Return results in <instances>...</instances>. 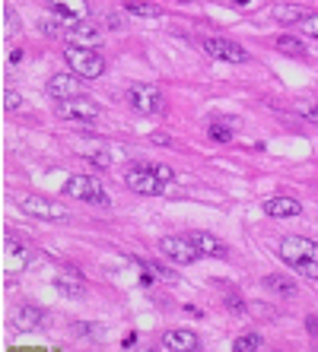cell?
<instances>
[{
	"label": "cell",
	"instance_id": "obj_1",
	"mask_svg": "<svg viewBox=\"0 0 318 352\" xmlns=\"http://www.w3.org/2000/svg\"><path fill=\"white\" fill-rule=\"evenodd\" d=\"M277 254H280V261H284L290 270H296L299 276L318 283V241L302 238V235H286L284 241H280V248H277Z\"/></svg>",
	"mask_w": 318,
	"mask_h": 352
},
{
	"label": "cell",
	"instance_id": "obj_2",
	"mask_svg": "<svg viewBox=\"0 0 318 352\" xmlns=\"http://www.w3.org/2000/svg\"><path fill=\"white\" fill-rule=\"evenodd\" d=\"M64 60H67L70 74H76L80 80H99V76L105 74V58H102L96 48L67 45V51H64Z\"/></svg>",
	"mask_w": 318,
	"mask_h": 352
},
{
	"label": "cell",
	"instance_id": "obj_3",
	"mask_svg": "<svg viewBox=\"0 0 318 352\" xmlns=\"http://www.w3.org/2000/svg\"><path fill=\"white\" fill-rule=\"evenodd\" d=\"M61 194L64 197H74V200H83V204H96V206H109V194L102 188L99 178L92 175H70L64 184H61Z\"/></svg>",
	"mask_w": 318,
	"mask_h": 352
},
{
	"label": "cell",
	"instance_id": "obj_4",
	"mask_svg": "<svg viewBox=\"0 0 318 352\" xmlns=\"http://www.w3.org/2000/svg\"><path fill=\"white\" fill-rule=\"evenodd\" d=\"M19 210L25 216H32V219H45V222H64L70 219V210L64 204H54L48 197H39V194H25L17 200Z\"/></svg>",
	"mask_w": 318,
	"mask_h": 352
},
{
	"label": "cell",
	"instance_id": "obj_5",
	"mask_svg": "<svg viewBox=\"0 0 318 352\" xmlns=\"http://www.w3.org/2000/svg\"><path fill=\"white\" fill-rule=\"evenodd\" d=\"M159 254L166 257V261L178 263V267H188L201 257V251L194 248V241L188 235H166L159 238Z\"/></svg>",
	"mask_w": 318,
	"mask_h": 352
},
{
	"label": "cell",
	"instance_id": "obj_6",
	"mask_svg": "<svg viewBox=\"0 0 318 352\" xmlns=\"http://www.w3.org/2000/svg\"><path fill=\"white\" fill-rule=\"evenodd\" d=\"M125 184L140 197H156V194H162V188H166L162 178L156 175V165H134V168H127Z\"/></svg>",
	"mask_w": 318,
	"mask_h": 352
},
{
	"label": "cell",
	"instance_id": "obj_7",
	"mask_svg": "<svg viewBox=\"0 0 318 352\" xmlns=\"http://www.w3.org/2000/svg\"><path fill=\"white\" fill-rule=\"evenodd\" d=\"M54 111H58V118H64V121H76V124H92V121H99V115H102L99 105H96L92 98H86V96L58 102Z\"/></svg>",
	"mask_w": 318,
	"mask_h": 352
},
{
	"label": "cell",
	"instance_id": "obj_8",
	"mask_svg": "<svg viewBox=\"0 0 318 352\" xmlns=\"http://www.w3.org/2000/svg\"><path fill=\"white\" fill-rule=\"evenodd\" d=\"M127 102H131V108L140 111V115H159V111L166 108L162 92H159L156 86H147V82H134V86L127 89Z\"/></svg>",
	"mask_w": 318,
	"mask_h": 352
},
{
	"label": "cell",
	"instance_id": "obj_9",
	"mask_svg": "<svg viewBox=\"0 0 318 352\" xmlns=\"http://www.w3.org/2000/svg\"><path fill=\"white\" fill-rule=\"evenodd\" d=\"M201 48L213 60H226V64H245L248 60V51L233 38H201Z\"/></svg>",
	"mask_w": 318,
	"mask_h": 352
},
{
	"label": "cell",
	"instance_id": "obj_10",
	"mask_svg": "<svg viewBox=\"0 0 318 352\" xmlns=\"http://www.w3.org/2000/svg\"><path fill=\"white\" fill-rule=\"evenodd\" d=\"M29 267V248L25 241H19L17 235H3V273L13 276V273H23Z\"/></svg>",
	"mask_w": 318,
	"mask_h": 352
},
{
	"label": "cell",
	"instance_id": "obj_11",
	"mask_svg": "<svg viewBox=\"0 0 318 352\" xmlns=\"http://www.w3.org/2000/svg\"><path fill=\"white\" fill-rule=\"evenodd\" d=\"M159 349L162 352H198L201 349V336L194 333V330H166V333L159 336Z\"/></svg>",
	"mask_w": 318,
	"mask_h": 352
},
{
	"label": "cell",
	"instance_id": "obj_12",
	"mask_svg": "<svg viewBox=\"0 0 318 352\" xmlns=\"http://www.w3.org/2000/svg\"><path fill=\"white\" fill-rule=\"evenodd\" d=\"M45 92H48V98H54V102H67V98L83 96V82H80L76 74H54L48 80V86H45Z\"/></svg>",
	"mask_w": 318,
	"mask_h": 352
},
{
	"label": "cell",
	"instance_id": "obj_13",
	"mask_svg": "<svg viewBox=\"0 0 318 352\" xmlns=\"http://www.w3.org/2000/svg\"><path fill=\"white\" fill-rule=\"evenodd\" d=\"M188 238H191L194 248L201 251V257H213V261H226V257H229L226 241H223V238H217V235H210V232H191Z\"/></svg>",
	"mask_w": 318,
	"mask_h": 352
},
{
	"label": "cell",
	"instance_id": "obj_14",
	"mask_svg": "<svg viewBox=\"0 0 318 352\" xmlns=\"http://www.w3.org/2000/svg\"><path fill=\"white\" fill-rule=\"evenodd\" d=\"M67 38H70V45H80V48H99L102 45L99 25L89 23V19H76V23L70 25Z\"/></svg>",
	"mask_w": 318,
	"mask_h": 352
},
{
	"label": "cell",
	"instance_id": "obj_15",
	"mask_svg": "<svg viewBox=\"0 0 318 352\" xmlns=\"http://www.w3.org/2000/svg\"><path fill=\"white\" fill-rule=\"evenodd\" d=\"M264 213L274 216V219H293V216L302 213V204L296 197H286V194H274L264 200Z\"/></svg>",
	"mask_w": 318,
	"mask_h": 352
},
{
	"label": "cell",
	"instance_id": "obj_16",
	"mask_svg": "<svg viewBox=\"0 0 318 352\" xmlns=\"http://www.w3.org/2000/svg\"><path fill=\"white\" fill-rule=\"evenodd\" d=\"M48 318L42 305H19V311L13 314V327L17 330H39Z\"/></svg>",
	"mask_w": 318,
	"mask_h": 352
},
{
	"label": "cell",
	"instance_id": "obj_17",
	"mask_svg": "<svg viewBox=\"0 0 318 352\" xmlns=\"http://www.w3.org/2000/svg\"><path fill=\"white\" fill-rule=\"evenodd\" d=\"M271 16L280 25H299L302 19L309 16V10L299 7V3H274V7H271Z\"/></svg>",
	"mask_w": 318,
	"mask_h": 352
},
{
	"label": "cell",
	"instance_id": "obj_18",
	"mask_svg": "<svg viewBox=\"0 0 318 352\" xmlns=\"http://www.w3.org/2000/svg\"><path fill=\"white\" fill-rule=\"evenodd\" d=\"M48 7L61 16L70 19H89V0H48Z\"/></svg>",
	"mask_w": 318,
	"mask_h": 352
},
{
	"label": "cell",
	"instance_id": "obj_19",
	"mask_svg": "<svg viewBox=\"0 0 318 352\" xmlns=\"http://www.w3.org/2000/svg\"><path fill=\"white\" fill-rule=\"evenodd\" d=\"M233 124H239L235 118H217V121H210L207 124V137L213 140V143H229L235 133Z\"/></svg>",
	"mask_w": 318,
	"mask_h": 352
},
{
	"label": "cell",
	"instance_id": "obj_20",
	"mask_svg": "<svg viewBox=\"0 0 318 352\" xmlns=\"http://www.w3.org/2000/svg\"><path fill=\"white\" fill-rule=\"evenodd\" d=\"M125 10H127V13H134V16H147V19H159V16H162V7L150 3V0H127Z\"/></svg>",
	"mask_w": 318,
	"mask_h": 352
},
{
	"label": "cell",
	"instance_id": "obj_21",
	"mask_svg": "<svg viewBox=\"0 0 318 352\" xmlns=\"http://www.w3.org/2000/svg\"><path fill=\"white\" fill-rule=\"evenodd\" d=\"M277 51H284L286 58H302V54H306V45H302L296 35H280V38H277Z\"/></svg>",
	"mask_w": 318,
	"mask_h": 352
},
{
	"label": "cell",
	"instance_id": "obj_22",
	"mask_svg": "<svg viewBox=\"0 0 318 352\" xmlns=\"http://www.w3.org/2000/svg\"><path fill=\"white\" fill-rule=\"evenodd\" d=\"M264 286L271 289V292H277V295H286V298H290V295H296V283L293 279H286V276H264Z\"/></svg>",
	"mask_w": 318,
	"mask_h": 352
},
{
	"label": "cell",
	"instance_id": "obj_23",
	"mask_svg": "<svg viewBox=\"0 0 318 352\" xmlns=\"http://www.w3.org/2000/svg\"><path fill=\"white\" fill-rule=\"evenodd\" d=\"M54 286H58V292L70 295V298H80V295L86 292V286H83V283H80V279H76V276L70 279L67 273H64V276H58V279H54Z\"/></svg>",
	"mask_w": 318,
	"mask_h": 352
},
{
	"label": "cell",
	"instance_id": "obj_24",
	"mask_svg": "<svg viewBox=\"0 0 318 352\" xmlns=\"http://www.w3.org/2000/svg\"><path fill=\"white\" fill-rule=\"evenodd\" d=\"M233 349L235 352H258V349H264V340H261L258 333H242L233 343Z\"/></svg>",
	"mask_w": 318,
	"mask_h": 352
},
{
	"label": "cell",
	"instance_id": "obj_25",
	"mask_svg": "<svg viewBox=\"0 0 318 352\" xmlns=\"http://www.w3.org/2000/svg\"><path fill=\"white\" fill-rule=\"evenodd\" d=\"M296 115H299L302 121L318 124V102L315 98H299V102H296Z\"/></svg>",
	"mask_w": 318,
	"mask_h": 352
},
{
	"label": "cell",
	"instance_id": "obj_26",
	"mask_svg": "<svg viewBox=\"0 0 318 352\" xmlns=\"http://www.w3.org/2000/svg\"><path fill=\"white\" fill-rule=\"evenodd\" d=\"M19 29V19H17V13H13V7H3V32H17Z\"/></svg>",
	"mask_w": 318,
	"mask_h": 352
},
{
	"label": "cell",
	"instance_id": "obj_27",
	"mask_svg": "<svg viewBox=\"0 0 318 352\" xmlns=\"http://www.w3.org/2000/svg\"><path fill=\"white\" fill-rule=\"evenodd\" d=\"M299 29L306 35H312V38H318V13H309V16L299 23Z\"/></svg>",
	"mask_w": 318,
	"mask_h": 352
},
{
	"label": "cell",
	"instance_id": "obj_28",
	"mask_svg": "<svg viewBox=\"0 0 318 352\" xmlns=\"http://www.w3.org/2000/svg\"><path fill=\"white\" fill-rule=\"evenodd\" d=\"M19 105H23V96H19V92H13V89L3 92V108H7V111H17Z\"/></svg>",
	"mask_w": 318,
	"mask_h": 352
},
{
	"label": "cell",
	"instance_id": "obj_29",
	"mask_svg": "<svg viewBox=\"0 0 318 352\" xmlns=\"http://www.w3.org/2000/svg\"><path fill=\"white\" fill-rule=\"evenodd\" d=\"M147 270L153 273V276H159V279H166V283H176V273L172 270H166V267H159V263H147Z\"/></svg>",
	"mask_w": 318,
	"mask_h": 352
},
{
	"label": "cell",
	"instance_id": "obj_30",
	"mask_svg": "<svg viewBox=\"0 0 318 352\" xmlns=\"http://www.w3.org/2000/svg\"><path fill=\"white\" fill-rule=\"evenodd\" d=\"M70 330H74V336H89L92 330H99V327H96V324H83V320H74Z\"/></svg>",
	"mask_w": 318,
	"mask_h": 352
},
{
	"label": "cell",
	"instance_id": "obj_31",
	"mask_svg": "<svg viewBox=\"0 0 318 352\" xmlns=\"http://www.w3.org/2000/svg\"><path fill=\"white\" fill-rule=\"evenodd\" d=\"M86 159H89L92 165H99V168H109L112 165V156H105V153H86Z\"/></svg>",
	"mask_w": 318,
	"mask_h": 352
},
{
	"label": "cell",
	"instance_id": "obj_32",
	"mask_svg": "<svg viewBox=\"0 0 318 352\" xmlns=\"http://www.w3.org/2000/svg\"><path fill=\"white\" fill-rule=\"evenodd\" d=\"M156 175H159V178H162V184H172V178H176L169 165H156Z\"/></svg>",
	"mask_w": 318,
	"mask_h": 352
},
{
	"label": "cell",
	"instance_id": "obj_33",
	"mask_svg": "<svg viewBox=\"0 0 318 352\" xmlns=\"http://www.w3.org/2000/svg\"><path fill=\"white\" fill-rule=\"evenodd\" d=\"M153 143H162V146H169L172 140H169V137H162V133H153Z\"/></svg>",
	"mask_w": 318,
	"mask_h": 352
},
{
	"label": "cell",
	"instance_id": "obj_34",
	"mask_svg": "<svg viewBox=\"0 0 318 352\" xmlns=\"http://www.w3.org/2000/svg\"><path fill=\"white\" fill-rule=\"evenodd\" d=\"M235 7H245V3H251V0H233Z\"/></svg>",
	"mask_w": 318,
	"mask_h": 352
},
{
	"label": "cell",
	"instance_id": "obj_35",
	"mask_svg": "<svg viewBox=\"0 0 318 352\" xmlns=\"http://www.w3.org/2000/svg\"><path fill=\"white\" fill-rule=\"evenodd\" d=\"M178 3H191V0H178Z\"/></svg>",
	"mask_w": 318,
	"mask_h": 352
}]
</instances>
